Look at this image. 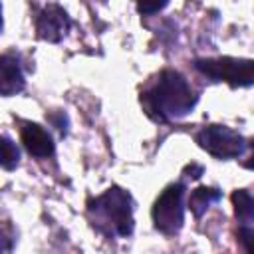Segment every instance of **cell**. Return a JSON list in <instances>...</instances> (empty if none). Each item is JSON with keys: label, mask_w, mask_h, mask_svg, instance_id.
I'll return each instance as SVG.
<instances>
[{"label": "cell", "mask_w": 254, "mask_h": 254, "mask_svg": "<svg viewBox=\"0 0 254 254\" xmlns=\"http://www.w3.org/2000/svg\"><path fill=\"white\" fill-rule=\"evenodd\" d=\"M196 93L177 69H163L155 81L141 91L143 111L157 123L189 115L196 105Z\"/></svg>", "instance_id": "1"}, {"label": "cell", "mask_w": 254, "mask_h": 254, "mask_svg": "<svg viewBox=\"0 0 254 254\" xmlns=\"http://www.w3.org/2000/svg\"><path fill=\"white\" fill-rule=\"evenodd\" d=\"M87 212L97 230L109 236L125 238L133 232V200L131 194L119 187H111L89 200Z\"/></svg>", "instance_id": "2"}, {"label": "cell", "mask_w": 254, "mask_h": 254, "mask_svg": "<svg viewBox=\"0 0 254 254\" xmlns=\"http://www.w3.org/2000/svg\"><path fill=\"white\" fill-rule=\"evenodd\" d=\"M196 71L212 81H224L232 87L254 85V60L242 58H202L194 62Z\"/></svg>", "instance_id": "3"}, {"label": "cell", "mask_w": 254, "mask_h": 254, "mask_svg": "<svg viewBox=\"0 0 254 254\" xmlns=\"http://www.w3.org/2000/svg\"><path fill=\"white\" fill-rule=\"evenodd\" d=\"M185 185L183 183H173L169 185L159 198L153 204L151 216L153 224L159 232L163 234H177L183 228L185 222Z\"/></svg>", "instance_id": "4"}, {"label": "cell", "mask_w": 254, "mask_h": 254, "mask_svg": "<svg viewBox=\"0 0 254 254\" xmlns=\"http://www.w3.org/2000/svg\"><path fill=\"white\" fill-rule=\"evenodd\" d=\"M194 141L214 159H238L248 147L244 137L226 125H206L194 135Z\"/></svg>", "instance_id": "5"}, {"label": "cell", "mask_w": 254, "mask_h": 254, "mask_svg": "<svg viewBox=\"0 0 254 254\" xmlns=\"http://www.w3.org/2000/svg\"><path fill=\"white\" fill-rule=\"evenodd\" d=\"M69 28L67 12L58 4H48L36 18V32L38 38L46 42H60Z\"/></svg>", "instance_id": "6"}, {"label": "cell", "mask_w": 254, "mask_h": 254, "mask_svg": "<svg viewBox=\"0 0 254 254\" xmlns=\"http://www.w3.org/2000/svg\"><path fill=\"white\" fill-rule=\"evenodd\" d=\"M20 137L22 143L26 147V151L32 157L38 159H46L54 155V141L52 135L38 123H24V127L20 129Z\"/></svg>", "instance_id": "7"}, {"label": "cell", "mask_w": 254, "mask_h": 254, "mask_svg": "<svg viewBox=\"0 0 254 254\" xmlns=\"http://www.w3.org/2000/svg\"><path fill=\"white\" fill-rule=\"evenodd\" d=\"M0 89L4 97H10L18 91L24 89V73L18 62V56L14 54H4L0 58Z\"/></svg>", "instance_id": "8"}, {"label": "cell", "mask_w": 254, "mask_h": 254, "mask_svg": "<svg viewBox=\"0 0 254 254\" xmlns=\"http://www.w3.org/2000/svg\"><path fill=\"white\" fill-rule=\"evenodd\" d=\"M220 196H222V192H220L218 189L198 187V189H194V190L190 192V196H189V208H190V212H192L196 218H200L202 212H204L212 202L220 200Z\"/></svg>", "instance_id": "9"}, {"label": "cell", "mask_w": 254, "mask_h": 254, "mask_svg": "<svg viewBox=\"0 0 254 254\" xmlns=\"http://www.w3.org/2000/svg\"><path fill=\"white\" fill-rule=\"evenodd\" d=\"M232 204L234 214L242 224L254 222V196L246 189H238L232 192Z\"/></svg>", "instance_id": "10"}, {"label": "cell", "mask_w": 254, "mask_h": 254, "mask_svg": "<svg viewBox=\"0 0 254 254\" xmlns=\"http://www.w3.org/2000/svg\"><path fill=\"white\" fill-rule=\"evenodd\" d=\"M18 159H20L18 147L10 141L8 135H4V137H2V167H4L6 171H12V169H16Z\"/></svg>", "instance_id": "11"}, {"label": "cell", "mask_w": 254, "mask_h": 254, "mask_svg": "<svg viewBox=\"0 0 254 254\" xmlns=\"http://www.w3.org/2000/svg\"><path fill=\"white\" fill-rule=\"evenodd\" d=\"M236 236H238V242L244 248V252L246 254H254V230L248 228V226H240Z\"/></svg>", "instance_id": "12"}, {"label": "cell", "mask_w": 254, "mask_h": 254, "mask_svg": "<svg viewBox=\"0 0 254 254\" xmlns=\"http://www.w3.org/2000/svg\"><path fill=\"white\" fill-rule=\"evenodd\" d=\"M167 6V2H161V4H137V10L143 12V14H151V12H159Z\"/></svg>", "instance_id": "13"}, {"label": "cell", "mask_w": 254, "mask_h": 254, "mask_svg": "<svg viewBox=\"0 0 254 254\" xmlns=\"http://www.w3.org/2000/svg\"><path fill=\"white\" fill-rule=\"evenodd\" d=\"M248 147H250V157L242 163L246 169H252L254 171V139H250V143H248Z\"/></svg>", "instance_id": "14"}]
</instances>
